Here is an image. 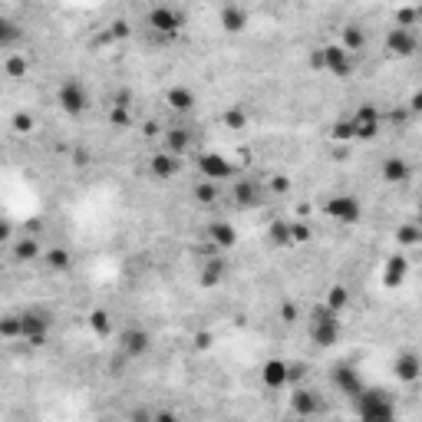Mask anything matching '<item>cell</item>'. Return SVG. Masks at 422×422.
<instances>
[{"mask_svg": "<svg viewBox=\"0 0 422 422\" xmlns=\"http://www.w3.org/2000/svg\"><path fill=\"white\" fill-rule=\"evenodd\" d=\"M353 413L363 422H389L396 416V399L383 386H366L360 396H353Z\"/></svg>", "mask_w": 422, "mask_h": 422, "instance_id": "cell-1", "label": "cell"}, {"mask_svg": "<svg viewBox=\"0 0 422 422\" xmlns=\"http://www.w3.org/2000/svg\"><path fill=\"white\" fill-rule=\"evenodd\" d=\"M340 317L343 313H336L327 303H317L311 311V340L320 350H330V346L340 343V336H343V320Z\"/></svg>", "mask_w": 422, "mask_h": 422, "instance_id": "cell-2", "label": "cell"}, {"mask_svg": "<svg viewBox=\"0 0 422 422\" xmlns=\"http://www.w3.org/2000/svg\"><path fill=\"white\" fill-rule=\"evenodd\" d=\"M56 106L63 109V116H69V119H79L83 112L89 109V89L83 79L76 76H66L56 86Z\"/></svg>", "mask_w": 422, "mask_h": 422, "instance_id": "cell-3", "label": "cell"}, {"mask_svg": "<svg viewBox=\"0 0 422 422\" xmlns=\"http://www.w3.org/2000/svg\"><path fill=\"white\" fill-rule=\"evenodd\" d=\"M53 330V313L44 307H26L20 311V340L30 346H44Z\"/></svg>", "mask_w": 422, "mask_h": 422, "instance_id": "cell-4", "label": "cell"}, {"mask_svg": "<svg viewBox=\"0 0 422 422\" xmlns=\"http://www.w3.org/2000/svg\"><path fill=\"white\" fill-rule=\"evenodd\" d=\"M320 211L336 224H356L363 218V201L356 199V195H350V191H336V195H330V199L320 205Z\"/></svg>", "mask_w": 422, "mask_h": 422, "instance_id": "cell-5", "label": "cell"}, {"mask_svg": "<svg viewBox=\"0 0 422 422\" xmlns=\"http://www.w3.org/2000/svg\"><path fill=\"white\" fill-rule=\"evenodd\" d=\"M383 50H386V56H393V60H413L416 53H419V34H416V26H396L393 24L386 30Z\"/></svg>", "mask_w": 422, "mask_h": 422, "instance_id": "cell-6", "label": "cell"}, {"mask_svg": "<svg viewBox=\"0 0 422 422\" xmlns=\"http://www.w3.org/2000/svg\"><path fill=\"white\" fill-rule=\"evenodd\" d=\"M146 26L159 36H179L181 26H185V14L172 4H156V7L146 14Z\"/></svg>", "mask_w": 422, "mask_h": 422, "instance_id": "cell-7", "label": "cell"}, {"mask_svg": "<svg viewBox=\"0 0 422 422\" xmlns=\"http://www.w3.org/2000/svg\"><path fill=\"white\" fill-rule=\"evenodd\" d=\"M195 165H199V175L201 179H208V181H231L234 175V165H231V159L228 156H221V152H199L195 156Z\"/></svg>", "mask_w": 422, "mask_h": 422, "instance_id": "cell-8", "label": "cell"}, {"mask_svg": "<svg viewBox=\"0 0 422 422\" xmlns=\"http://www.w3.org/2000/svg\"><path fill=\"white\" fill-rule=\"evenodd\" d=\"M350 122H353V139L356 142H370V139H376L379 129H383V116H379V109L373 103L356 106V112L350 116Z\"/></svg>", "mask_w": 422, "mask_h": 422, "instance_id": "cell-9", "label": "cell"}, {"mask_svg": "<svg viewBox=\"0 0 422 422\" xmlns=\"http://www.w3.org/2000/svg\"><path fill=\"white\" fill-rule=\"evenodd\" d=\"M264 181H258V179H238L231 185V201L241 211H254V208H261L264 205Z\"/></svg>", "mask_w": 422, "mask_h": 422, "instance_id": "cell-10", "label": "cell"}, {"mask_svg": "<svg viewBox=\"0 0 422 422\" xmlns=\"http://www.w3.org/2000/svg\"><path fill=\"white\" fill-rule=\"evenodd\" d=\"M353 56H356V53H350L343 44H327V46H323L327 73H330V76H336V79H350V76H353V69H356Z\"/></svg>", "mask_w": 422, "mask_h": 422, "instance_id": "cell-11", "label": "cell"}, {"mask_svg": "<svg viewBox=\"0 0 422 422\" xmlns=\"http://www.w3.org/2000/svg\"><path fill=\"white\" fill-rule=\"evenodd\" d=\"M119 350H122V356L139 360V356H146L152 350V333L146 327H126L119 333Z\"/></svg>", "mask_w": 422, "mask_h": 422, "instance_id": "cell-12", "label": "cell"}, {"mask_svg": "<svg viewBox=\"0 0 422 422\" xmlns=\"http://www.w3.org/2000/svg\"><path fill=\"white\" fill-rule=\"evenodd\" d=\"M330 379H333V386L343 393V396H360L363 389H366V383H363V376H360V370H356L353 363H336L333 366V373H330Z\"/></svg>", "mask_w": 422, "mask_h": 422, "instance_id": "cell-13", "label": "cell"}, {"mask_svg": "<svg viewBox=\"0 0 422 422\" xmlns=\"http://www.w3.org/2000/svg\"><path fill=\"white\" fill-rule=\"evenodd\" d=\"M393 373H396V379L406 383V386L419 383L422 379V356L416 353V350H403V353L393 360Z\"/></svg>", "mask_w": 422, "mask_h": 422, "instance_id": "cell-14", "label": "cell"}, {"mask_svg": "<svg viewBox=\"0 0 422 422\" xmlns=\"http://www.w3.org/2000/svg\"><path fill=\"white\" fill-rule=\"evenodd\" d=\"M406 277H409V261H406L403 254H389L386 264H383V274H379L383 287H386V291H399V287L406 284Z\"/></svg>", "mask_w": 422, "mask_h": 422, "instance_id": "cell-15", "label": "cell"}, {"mask_svg": "<svg viewBox=\"0 0 422 422\" xmlns=\"http://www.w3.org/2000/svg\"><path fill=\"white\" fill-rule=\"evenodd\" d=\"M261 383H264V389H284L291 386V363L287 360H264V366H261Z\"/></svg>", "mask_w": 422, "mask_h": 422, "instance_id": "cell-16", "label": "cell"}, {"mask_svg": "<svg viewBox=\"0 0 422 422\" xmlns=\"http://www.w3.org/2000/svg\"><path fill=\"white\" fill-rule=\"evenodd\" d=\"M379 179L386 181V185H406V181L413 179V165L403 156H389L379 165Z\"/></svg>", "mask_w": 422, "mask_h": 422, "instance_id": "cell-17", "label": "cell"}, {"mask_svg": "<svg viewBox=\"0 0 422 422\" xmlns=\"http://www.w3.org/2000/svg\"><path fill=\"white\" fill-rule=\"evenodd\" d=\"M291 413L301 416V419H311V416L323 413V399L313 393V389H293L291 393Z\"/></svg>", "mask_w": 422, "mask_h": 422, "instance_id": "cell-18", "label": "cell"}, {"mask_svg": "<svg viewBox=\"0 0 422 422\" xmlns=\"http://www.w3.org/2000/svg\"><path fill=\"white\" fill-rule=\"evenodd\" d=\"M218 24H221L224 34H231V36L244 34L248 30V10L238 7V4H224L221 14H218Z\"/></svg>", "mask_w": 422, "mask_h": 422, "instance_id": "cell-19", "label": "cell"}, {"mask_svg": "<svg viewBox=\"0 0 422 422\" xmlns=\"http://www.w3.org/2000/svg\"><path fill=\"white\" fill-rule=\"evenodd\" d=\"M205 234H208V241L215 244V248H221V251H231L234 244H238V228H234L231 221H211L205 228Z\"/></svg>", "mask_w": 422, "mask_h": 422, "instance_id": "cell-20", "label": "cell"}, {"mask_svg": "<svg viewBox=\"0 0 422 422\" xmlns=\"http://www.w3.org/2000/svg\"><path fill=\"white\" fill-rule=\"evenodd\" d=\"M179 156H172V152H169V149H165V152H156V156L149 159V175H152V179H159V181H169V179H175V175H179Z\"/></svg>", "mask_w": 422, "mask_h": 422, "instance_id": "cell-21", "label": "cell"}, {"mask_svg": "<svg viewBox=\"0 0 422 422\" xmlns=\"http://www.w3.org/2000/svg\"><path fill=\"white\" fill-rule=\"evenodd\" d=\"M195 103H199V99H195V89L191 86H169L165 89V106H169V109L172 112H179V116H185V112H191L195 109Z\"/></svg>", "mask_w": 422, "mask_h": 422, "instance_id": "cell-22", "label": "cell"}, {"mask_svg": "<svg viewBox=\"0 0 422 422\" xmlns=\"http://www.w3.org/2000/svg\"><path fill=\"white\" fill-rule=\"evenodd\" d=\"M191 146H195V136H191V129H181V126H172V129L165 132V149L172 152V156H185V152H191Z\"/></svg>", "mask_w": 422, "mask_h": 422, "instance_id": "cell-23", "label": "cell"}, {"mask_svg": "<svg viewBox=\"0 0 422 422\" xmlns=\"http://www.w3.org/2000/svg\"><path fill=\"white\" fill-rule=\"evenodd\" d=\"M221 281H224V261H221V258H208V261H201L199 284L205 287V291H211V287H218Z\"/></svg>", "mask_w": 422, "mask_h": 422, "instance_id": "cell-24", "label": "cell"}, {"mask_svg": "<svg viewBox=\"0 0 422 422\" xmlns=\"http://www.w3.org/2000/svg\"><path fill=\"white\" fill-rule=\"evenodd\" d=\"M267 238L274 248H293V234H291V221L287 218H274L267 224Z\"/></svg>", "mask_w": 422, "mask_h": 422, "instance_id": "cell-25", "label": "cell"}, {"mask_svg": "<svg viewBox=\"0 0 422 422\" xmlns=\"http://www.w3.org/2000/svg\"><path fill=\"white\" fill-rule=\"evenodd\" d=\"M40 258V241L36 238H14V261H20V264H30V261Z\"/></svg>", "mask_w": 422, "mask_h": 422, "instance_id": "cell-26", "label": "cell"}, {"mask_svg": "<svg viewBox=\"0 0 422 422\" xmlns=\"http://www.w3.org/2000/svg\"><path fill=\"white\" fill-rule=\"evenodd\" d=\"M340 44H343L350 53H360L363 44H366V34H363V26H360V24H346L343 30H340Z\"/></svg>", "mask_w": 422, "mask_h": 422, "instance_id": "cell-27", "label": "cell"}, {"mask_svg": "<svg viewBox=\"0 0 422 422\" xmlns=\"http://www.w3.org/2000/svg\"><path fill=\"white\" fill-rule=\"evenodd\" d=\"M44 261H46V267H50V271H56V274H66L69 267H73V254H69L66 248H50L44 254Z\"/></svg>", "mask_w": 422, "mask_h": 422, "instance_id": "cell-28", "label": "cell"}, {"mask_svg": "<svg viewBox=\"0 0 422 422\" xmlns=\"http://www.w3.org/2000/svg\"><path fill=\"white\" fill-rule=\"evenodd\" d=\"M396 241L403 244V248H416V244H422V221H406L396 228Z\"/></svg>", "mask_w": 422, "mask_h": 422, "instance_id": "cell-29", "label": "cell"}, {"mask_svg": "<svg viewBox=\"0 0 422 422\" xmlns=\"http://www.w3.org/2000/svg\"><path fill=\"white\" fill-rule=\"evenodd\" d=\"M89 330H93L99 340H106V336L112 333V317L109 311H103V307H96L93 313H89Z\"/></svg>", "mask_w": 422, "mask_h": 422, "instance_id": "cell-30", "label": "cell"}, {"mask_svg": "<svg viewBox=\"0 0 422 422\" xmlns=\"http://www.w3.org/2000/svg\"><path fill=\"white\" fill-rule=\"evenodd\" d=\"M191 195H195V201H199V205H205V208H211L218 201V195H221V191H218V181H208V179H201L199 185H195V191H191Z\"/></svg>", "mask_w": 422, "mask_h": 422, "instance_id": "cell-31", "label": "cell"}, {"mask_svg": "<svg viewBox=\"0 0 422 422\" xmlns=\"http://www.w3.org/2000/svg\"><path fill=\"white\" fill-rule=\"evenodd\" d=\"M323 303H327V307H333L336 313H343L346 307H350V291H346L343 284H333L327 291V301H323Z\"/></svg>", "mask_w": 422, "mask_h": 422, "instance_id": "cell-32", "label": "cell"}, {"mask_svg": "<svg viewBox=\"0 0 422 422\" xmlns=\"http://www.w3.org/2000/svg\"><path fill=\"white\" fill-rule=\"evenodd\" d=\"M4 73L10 79H24L26 76V56L24 53H7V60H4Z\"/></svg>", "mask_w": 422, "mask_h": 422, "instance_id": "cell-33", "label": "cell"}, {"mask_svg": "<svg viewBox=\"0 0 422 422\" xmlns=\"http://www.w3.org/2000/svg\"><path fill=\"white\" fill-rule=\"evenodd\" d=\"M221 119H224V126H228V129L238 132V129H244V126H248V112H244L241 106H231V109L224 112Z\"/></svg>", "mask_w": 422, "mask_h": 422, "instance_id": "cell-34", "label": "cell"}, {"mask_svg": "<svg viewBox=\"0 0 422 422\" xmlns=\"http://www.w3.org/2000/svg\"><path fill=\"white\" fill-rule=\"evenodd\" d=\"M330 139H336V142H356V139H353V122H350V119H336L333 129H330Z\"/></svg>", "mask_w": 422, "mask_h": 422, "instance_id": "cell-35", "label": "cell"}, {"mask_svg": "<svg viewBox=\"0 0 422 422\" xmlns=\"http://www.w3.org/2000/svg\"><path fill=\"white\" fill-rule=\"evenodd\" d=\"M0 336H4V340H20V313L4 317V323H0Z\"/></svg>", "mask_w": 422, "mask_h": 422, "instance_id": "cell-36", "label": "cell"}, {"mask_svg": "<svg viewBox=\"0 0 422 422\" xmlns=\"http://www.w3.org/2000/svg\"><path fill=\"white\" fill-rule=\"evenodd\" d=\"M17 36H20L17 34V24H14L10 17H4V24H0V46H4V50H10Z\"/></svg>", "mask_w": 422, "mask_h": 422, "instance_id": "cell-37", "label": "cell"}, {"mask_svg": "<svg viewBox=\"0 0 422 422\" xmlns=\"http://www.w3.org/2000/svg\"><path fill=\"white\" fill-rule=\"evenodd\" d=\"M291 234H293V244H307L313 238L307 221H291Z\"/></svg>", "mask_w": 422, "mask_h": 422, "instance_id": "cell-38", "label": "cell"}, {"mask_svg": "<svg viewBox=\"0 0 422 422\" xmlns=\"http://www.w3.org/2000/svg\"><path fill=\"white\" fill-rule=\"evenodd\" d=\"M307 66L313 69V73H327V60H323V46H313L311 56H307Z\"/></svg>", "mask_w": 422, "mask_h": 422, "instance_id": "cell-39", "label": "cell"}, {"mask_svg": "<svg viewBox=\"0 0 422 422\" xmlns=\"http://www.w3.org/2000/svg\"><path fill=\"white\" fill-rule=\"evenodd\" d=\"M396 26H419V17H416V7H403L396 14Z\"/></svg>", "mask_w": 422, "mask_h": 422, "instance_id": "cell-40", "label": "cell"}, {"mask_svg": "<svg viewBox=\"0 0 422 422\" xmlns=\"http://www.w3.org/2000/svg\"><path fill=\"white\" fill-rule=\"evenodd\" d=\"M14 129H17V132H30V129H34V119H30L26 112H17V116H14Z\"/></svg>", "mask_w": 422, "mask_h": 422, "instance_id": "cell-41", "label": "cell"}, {"mask_svg": "<svg viewBox=\"0 0 422 422\" xmlns=\"http://www.w3.org/2000/svg\"><path fill=\"white\" fill-rule=\"evenodd\" d=\"M112 122H116V126H126V122H129V112H126V103H116V109H112Z\"/></svg>", "mask_w": 422, "mask_h": 422, "instance_id": "cell-42", "label": "cell"}, {"mask_svg": "<svg viewBox=\"0 0 422 422\" xmlns=\"http://www.w3.org/2000/svg\"><path fill=\"white\" fill-rule=\"evenodd\" d=\"M0 241H14V224H10V218L0 221Z\"/></svg>", "mask_w": 422, "mask_h": 422, "instance_id": "cell-43", "label": "cell"}, {"mask_svg": "<svg viewBox=\"0 0 422 422\" xmlns=\"http://www.w3.org/2000/svg\"><path fill=\"white\" fill-rule=\"evenodd\" d=\"M281 320H284V323H293V320H297V307H293V303H284V307H281Z\"/></svg>", "mask_w": 422, "mask_h": 422, "instance_id": "cell-44", "label": "cell"}, {"mask_svg": "<svg viewBox=\"0 0 422 422\" xmlns=\"http://www.w3.org/2000/svg\"><path fill=\"white\" fill-rule=\"evenodd\" d=\"M409 112L422 116V89H419V93H413V99H409Z\"/></svg>", "mask_w": 422, "mask_h": 422, "instance_id": "cell-45", "label": "cell"}, {"mask_svg": "<svg viewBox=\"0 0 422 422\" xmlns=\"http://www.w3.org/2000/svg\"><path fill=\"white\" fill-rule=\"evenodd\" d=\"M303 373H307V366H303V363H291V383H297Z\"/></svg>", "mask_w": 422, "mask_h": 422, "instance_id": "cell-46", "label": "cell"}, {"mask_svg": "<svg viewBox=\"0 0 422 422\" xmlns=\"http://www.w3.org/2000/svg\"><path fill=\"white\" fill-rule=\"evenodd\" d=\"M112 36H126L129 34V30H126V24H122V20H116V24H112V30H109Z\"/></svg>", "mask_w": 422, "mask_h": 422, "instance_id": "cell-47", "label": "cell"}, {"mask_svg": "<svg viewBox=\"0 0 422 422\" xmlns=\"http://www.w3.org/2000/svg\"><path fill=\"white\" fill-rule=\"evenodd\" d=\"M271 189H274V191H287V179H274V181H271Z\"/></svg>", "mask_w": 422, "mask_h": 422, "instance_id": "cell-48", "label": "cell"}, {"mask_svg": "<svg viewBox=\"0 0 422 422\" xmlns=\"http://www.w3.org/2000/svg\"><path fill=\"white\" fill-rule=\"evenodd\" d=\"M416 17H419V26H422V0H416Z\"/></svg>", "mask_w": 422, "mask_h": 422, "instance_id": "cell-49", "label": "cell"}, {"mask_svg": "<svg viewBox=\"0 0 422 422\" xmlns=\"http://www.w3.org/2000/svg\"><path fill=\"white\" fill-rule=\"evenodd\" d=\"M419 221H422V205H419Z\"/></svg>", "mask_w": 422, "mask_h": 422, "instance_id": "cell-50", "label": "cell"}]
</instances>
